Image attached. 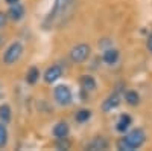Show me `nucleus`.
<instances>
[{
	"mask_svg": "<svg viewBox=\"0 0 152 151\" xmlns=\"http://www.w3.org/2000/svg\"><path fill=\"white\" fill-rule=\"evenodd\" d=\"M6 14H8V18L11 21L18 23V21H21L24 17H26V8H24L23 3L17 2L14 5H9V9L6 11Z\"/></svg>",
	"mask_w": 152,
	"mask_h": 151,
	"instance_id": "nucleus-7",
	"label": "nucleus"
},
{
	"mask_svg": "<svg viewBox=\"0 0 152 151\" xmlns=\"http://www.w3.org/2000/svg\"><path fill=\"white\" fill-rule=\"evenodd\" d=\"M91 116H93V111L90 108H81L75 113V121L78 124H85L91 119Z\"/></svg>",
	"mask_w": 152,
	"mask_h": 151,
	"instance_id": "nucleus-15",
	"label": "nucleus"
},
{
	"mask_svg": "<svg viewBox=\"0 0 152 151\" xmlns=\"http://www.w3.org/2000/svg\"><path fill=\"white\" fill-rule=\"evenodd\" d=\"M146 49L152 54V32L148 35V38H146Z\"/></svg>",
	"mask_w": 152,
	"mask_h": 151,
	"instance_id": "nucleus-21",
	"label": "nucleus"
},
{
	"mask_svg": "<svg viewBox=\"0 0 152 151\" xmlns=\"http://www.w3.org/2000/svg\"><path fill=\"white\" fill-rule=\"evenodd\" d=\"M24 80H26V82L31 84V85L37 84L38 80H40V69H38L37 66H31L28 69V72H26V78Z\"/></svg>",
	"mask_w": 152,
	"mask_h": 151,
	"instance_id": "nucleus-16",
	"label": "nucleus"
},
{
	"mask_svg": "<svg viewBox=\"0 0 152 151\" xmlns=\"http://www.w3.org/2000/svg\"><path fill=\"white\" fill-rule=\"evenodd\" d=\"M146 131L140 127L128 130L126 133H123V136L117 141V150L120 151H134L142 148L146 144Z\"/></svg>",
	"mask_w": 152,
	"mask_h": 151,
	"instance_id": "nucleus-1",
	"label": "nucleus"
},
{
	"mask_svg": "<svg viewBox=\"0 0 152 151\" xmlns=\"http://www.w3.org/2000/svg\"><path fill=\"white\" fill-rule=\"evenodd\" d=\"M8 21H9V18H8V14H6V12H3V11H0V31L6 28Z\"/></svg>",
	"mask_w": 152,
	"mask_h": 151,
	"instance_id": "nucleus-20",
	"label": "nucleus"
},
{
	"mask_svg": "<svg viewBox=\"0 0 152 151\" xmlns=\"http://www.w3.org/2000/svg\"><path fill=\"white\" fill-rule=\"evenodd\" d=\"M12 121V108L9 104H2L0 105V122L3 124H9Z\"/></svg>",
	"mask_w": 152,
	"mask_h": 151,
	"instance_id": "nucleus-17",
	"label": "nucleus"
},
{
	"mask_svg": "<svg viewBox=\"0 0 152 151\" xmlns=\"http://www.w3.org/2000/svg\"><path fill=\"white\" fill-rule=\"evenodd\" d=\"M90 55H91V46L87 43L75 44L69 52V58L73 64H82V63H85L90 58Z\"/></svg>",
	"mask_w": 152,
	"mask_h": 151,
	"instance_id": "nucleus-4",
	"label": "nucleus"
},
{
	"mask_svg": "<svg viewBox=\"0 0 152 151\" xmlns=\"http://www.w3.org/2000/svg\"><path fill=\"white\" fill-rule=\"evenodd\" d=\"M53 98L56 101V104L61 107H69L73 102V93L70 90V87L66 84H59L53 89Z\"/></svg>",
	"mask_w": 152,
	"mask_h": 151,
	"instance_id": "nucleus-5",
	"label": "nucleus"
},
{
	"mask_svg": "<svg viewBox=\"0 0 152 151\" xmlns=\"http://www.w3.org/2000/svg\"><path fill=\"white\" fill-rule=\"evenodd\" d=\"M75 0H55L53 2V8L50 9V12L47 14L46 20H44V28L50 29L55 23H58L62 17L67 14V11L72 8Z\"/></svg>",
	"mask_w": 152,
	"mask_h": 151,
	"instance_id": "nucleus-2",
	"label": "nucleus"
},
{
	"mask_svg": "<svg viewBox=\"0 0 152 151\" xmlns=\"http://www.w3.org/2000/svg\"><path fill=\"white\" fill-rule=\"evenodd\" d=\"M122 102V96L119 93V90H114L113 93H110L104 101H102V105H100V108H102L104 113H110L113 110H116Z\"/></svg>",
	"mask_w": 152,
	"mask_h": 151,
	"instance_id": "nucleus-6",
	"label": "nucleus"
},
{
	"mask_svg": "<svg viewBox=\"0 0 152 151\" xmlns=\"http://www.w3.org/2000/svg\"><path fill=\"white\" fill-rule=\"evenodd\" d=\"M23 52H24V46L21 41H12L6 49H5V52H3V64L5 66H14L15 63L23 57Z\"/></svg>",
	"mask_w": 152,
	"mask_h": 151,
	"instance_id": "nucleus-3",
	"label": "nucleus"
},
{
	"mask_svg": "<svg viewBox=\"0 0 152 151\" xmlns=\"http://www.w3.org/2000/svg\"><path fill=\"white\" fill-rule=\"evenodd\" d=\"M108 148H110V142L105 136H94L85 145V150H90V151H100V150H108Z\"/></svg>",
	"mask_w": 152,
	"mask_h": 151,
	"instance_id": "nucleus-10",
	"label": "nucleus"
},
{
	"mask_svg": "<svg viewBox=\"0 0 152 151\" xmlns=\"http://www.w3.org/2000/svg\"><path fill=\"white\" fill-rule=\"evenodd\" d=\"M72 144L69 141V137H62V139H56V148L58 150H70Z\"/></svg>",
	"mask_w": 152,
	"mask_h": 151,
	"instance_id": "nucleus-19",
	"label": "nucleus"
},
{
	"mask_svg": "<svg viewBox=\"0 0 152 151\" xmlns=\"http://www.w3.org/2000/svg\"><path fill=\"white\" fill-rule=\"evenodd\" d=\"M9 142V131L6 128V124L0 122V148H5Z\"/></svg>",
	"mask_w": 152,
	"mask_h": 151,
	"instance_id": "nucleus-18",
	"label": "nucleus"
},
{
	"mask_svg": "<svg viewBox=\"0 0 152 151\" xmlns=\"http://www.w3.org/2000/svg\"><path fill=\"white\" fill-rule=\"evenodd\" d=\"M123 98H125V102L131 105V107H137L140 104V95H138L137 90H125L123 92Z\"/></svg>",
	"mask_w": 152,
	"mask_h": 151,
	"instance_id": "nucleus-14",
	"label": "nucleus"
},
{
	"mask_svg": "<svg viewBox=\"0 0 152 151\" xmlns=\"http://www.w3.org/2000/svg\"><path fill=\"white\" fill-rule=\"evenodd\" d=\"M3 44H5V37L0 34V47H3Z\"/></svg>",
	"mask_w": 152,
	"mask_h": 151,
	"instance_id": "nucleus-22",
	"label": "nucleus"
},
{
	"mask_svg": "<svg viewBox=\"0 0 152 151\" xmlns=\"http://www.w3.org/2000/svg\"><path fill=\"white\" fill-rule=\"evenodd\" d=\"M52 134L55 136V139H62V137H69L70 134V125L66 121H59L53 125Z\"/></svg>",
	"mask_w": 152,
	"mask_h": 151,
	"instance_id": "nucleus-11",
	"label": "nucleus"
},
{
	"mask_svg": "<svg viewBox=\"0 0 152 151\" xmlns=\"http://www.w3.org/2000/svg\"><path fill=\"white\" fill-rule=\"evenodd\" d=\"M5 2H6L8 5H14V3H17V2H20V0H5Z\"/></svg>",
	"mask_w": 152,
	"mask_h": 151,
	"instance_id": "nucleus-23",
	"label": "nucleus"
},
{
	"mask_svg": "<svg viewBox=\"0 0 152 151\" xmlns=\"http://www.w3.org/2000/svg\"><path fill=\"white\" fill-rule=\"evenodd\" d=\"M0 87H2V85H0Z\"/></svg>",
	"mask_w": 152,
	"mask_h": 151,
	"instance_id": "nucleus-24",
	"label": "nucleus"
},
{
	"mask_svg": "<svg viewBox=\"0 0 152 151\" xmlns=\"http://www.w3.org/2000/svg\"><path fill=\"white\" fill-rule=\"evenodd\" d=\"M120 60V50L117 47H105L102 52V61L105 63L107 66H116Z\"/></svg>",
	"mask_w": 152,
	"mask_h": 151,
	"instance_id": "nucleus-9",
	"label": "nucleus"
},
{
	"mask_svg": "<svg viewBox=\"0 0 152 151\" xmlns=\"http://www.w3.org/2000/svg\"><path fill=\"white\" fill-rule=\"evenodd\" d=\"M131 125H132V118L128 115V113H122V115L119 116V119H117V122H116V131L123 134L131 128Z\"/></svg>",
	"mask_w": 152,
	"mask_h": 151,
	"instance_id": "nucleus-12",
	"label": "nucleus"
},
{
	"mask_svg": "<svg viewBox=\"0 0 152 151\" xmlns=\"http://www.w3.org/2000/svg\"><path fill=\"white\" fill-rule=\"evenodd\" d=\"M79 84H81V89L84 92H94L97 89V82H96L94 77H91V75H82L79 80Z\"/></svg>",
	"mask_w": 152,
	"mask_h": 151,
	"instance_id": "nucleus-13",
	"label": "nucleus"
},
{
	"mask_svg": "<svg viewBox=\"0 0 152 151\" xmlns=\"http://www.w3.org/2000/svg\"><path fill=\"white\" fill-rule=\"evenodd\" d=\"M62 73H64V70H62V67L59 64H52L50 67H47L46 72L43 73V80L47 84H53L62 77Z\"/></svg>",
	"mask_w": 152,
	"mask_h": 151,
	"instance_id": "nucleus-8",
	"label": "nucleus"
}]
</instances>
